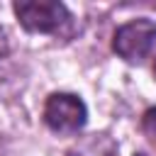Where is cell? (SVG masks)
I'll use <instances>...</instances> for the list:
<instances>
[{
	"label": "cell",
	"mask_w": 156,
	"mask_h": 156,
	"mask_svg": "<svg viewBox=\"0 0 156 156\" xmlns=\"http://www.w3.org/2000/svg\"><path fill=\"white\" fill-rule=\"evenodd\" d=\"M12 10L22 29L29 34H46L56 39H71L76 34V20L58 0H22L15 2Z\"/></svg>",
	"instance_id": "1"
},
{
	"label": "cell",
	"mask_w": 156,
	"mask_h": 156,
	"mask_svg": "<svg viewBox=\"0 0 156 156\" xmlns=\"http://www.w3.org/2000/svg\"><path fill=\"white\" fill-rule=\"evenodd\" d=\"M44 124L58 136L78 134L88 122V107L76 93H51L41 110Z\"/></svg>",
	"instance_id": "2"
},
{
	"label": "cell",
	"mask_w": 156,
	"mask_h": 156,
	"mask_svg": "<svg viewBox=\"0 0 156 156\" xmlns=\"http://www.w3.org/2000/svg\"><path fill=\"white\" fill-rule=\"evenodd\" d=\"M156 46V22L136 17L119 24L112 34V51L127 63H141Z\"/></svg>",
	"instance_id": "3"
},
{
	"label": "cell",
	"mask_w": 156,
	"mask_h": 156,
	"mask_svg": "<svg viewBox=\"0 0 156 156\" xmlns=\"http://www.w3.org/2000/svg\"><path fill=\"white\" fill-rule=\"evenodd\" d=\"M66 156H119V146L117 141L105 134V132H95V134H88V136H80Z\"/></svg>",
	"instance_id": "4"
},
{
	"label": "cell",
	"mask_w": 156,
	"mask_h": 156,
	"mask_svg": "<svg viewBox=\"0 0 156 156\" xmlns=\"http://www.w3.org/2000/svg\"><path fill=\"white\" fill-rule=\"evenodd\" d=\"M141 127H144V132H146L149 136L156 139V107H149V110L144 112V117H141Z\"/></svg>",
	"instance_id": "5"
},
{
	"label": "cell",
	"mask_w": 156,
	"mask_h": 156,
	"mask_svg": "<svg viewBox=\"0 0 156 156\" xmlns=\"http://www.w3.org/2000/svg\"><path fill=\"white\" fill-rule=\"evenodd\" d=\"M7 58H10V44H7V34H5V29L0 27V71H2V66L7 63Z\"/></svg>",
	"instance_id": "6"
},
{
	"label": "cell",
	"mask_w": 156,
	"mask_h": 156,
	"mask_svg": "<svg viewBox=\"0 0 156 156\" xmlns=\"http://www.w3.org/2000/svg\"><path fill=\"white\" fill-rule=\"evenodd\" d=\"M154 78H156V58H154Z\"/></svg>",
	"instance_id": "7"
},
{
	"label": "cell",
	"mask_w": 156,
	"mask_h": 156,
	"mask_svg": "<svg viewBox=\"0 0 156 156\" xmlns=\"http://www.w3.org/2000/svg\"><path fill=\"white\" fill-rule=\"evenodd\" d=\"M134 156H149V154H134Z\"/></svg>",
	"instance_id": "8"
}]
</instances>
